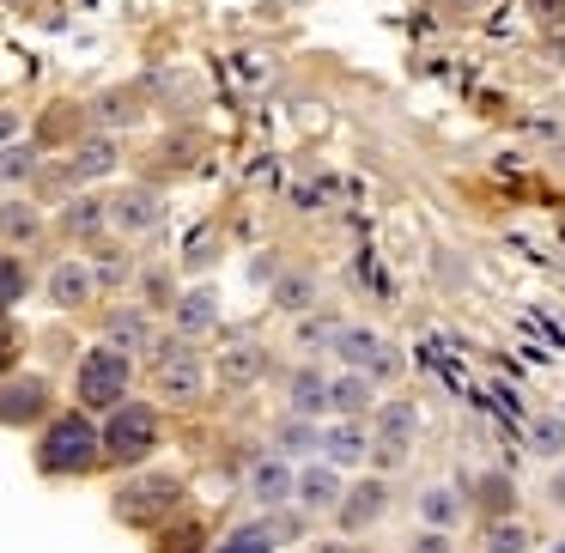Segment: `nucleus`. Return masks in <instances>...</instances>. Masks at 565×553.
<instances>
[{"label":"nucleus","mask_w":565,"mask_h":553,"mask_svg":"<svg viewBox=\"0 0 565 553\" xmlns=\"http://www.w3.org/2000/svg\"><path fill=\"white\" fill-rule=\"evenodd\" d=\"M104 450H98V426L86 420V414H61L49 432H43V444H37V462L49 468V474H79V468H92Z\"/></svg>","instance_id":"nucleus-1"},{"label":"nucleus","mask_w":565,"mask_h":553,"mask_svg":"<svg viewBox=\"0 0 565 553\" xmlns=\"http://www.w3.org/2000/svg\"><path fill=\"white\" fill-rule=\"evenodd\" d=\"M158 444V414L152 408H140V402H116V414H110V426L98 432V450L110 456V462H140L146 450Z\"/></svg>","instance_id":"nucleus-2"},{"label":"nucleus","mask_w":565,"mask_h":553,"mask_svg":"<svg viewBox=\"0 0 565 553\" xmlns=\"http://www.w3.org/2000/svg\"><path fill=\"white\" fill-rule=\"evenodd\" d=\"M128 377H134V365H128L122 347L86 353V359H79V402H86V408H116L122 389H128Z\"/></svg>","instance_id":"nucleus-3"},{"label":"nucleus","mask_w":565,"mask_h":553,"mask_svg":"<svg viewBox=\"0 0 565 553\" xmlns=\"http://www.w3.org/2000/svg\"><path fill=\"white\" fill-rule=\"evenodd\" d=\"M177 499H183V487L171 481V474H146V481H128V487L116 493V517L152 529L158 517H171V511H177Z\"/></svg>","instance_id":"nucleus-4"},{"label":"nucleus","mask_w":565,"mask_h":553,"mask_svg":"<svg viewBox=\"0 0 565 553\" xmlns=\"http://www.w3.org/2000/svg\"><path fill=\"white\" fill-rule=\"evenodd\" d=\"M201 359L189 353V341H165V347H158V389H165L171 395V402H195V395H201Z\"/></svg>","instance_id":"nucleus-5"},{"label":"nucleus","mask_w":565,"mask_h":553,"mask_svg":"<svg viewBox=\"0 0 565 553\" xmlns=\"http://www.w3.org/2000/svg\"><path fill=\"white\" fill-rule=\"evenodd\" d=\"M104 219L116 225V231H152L158 219H165V201H158L152 189H122V195H110V207H104Z\"/></svg>","instance_id":"nucleus-6"},{"label":"nucleus","mask_w":565,"mask_h":553,"mask_svg":"<svg viewBox=\"0 0 565 553\" xmlns=\"http://www.w3.org/2000/svg\"><path fill=\"white\" fill-rule=\"evenodd\" d=\"M43 408H49V383H43V377H13V383H0V420H7V426H31Z\"/></svg>","instance_id":"nucleus-7"},{"label":"nucleus","mask_w":565,"mask_h":553,"mask_svg":"<svg viewBox=\"0 0 565 553\" xmlns=\"http://www.w3.org/2000/svg\"><path fill=\"white\" fill-rule=\"evenodd\" d=\"M268 371V353H262V341H225V353H219V377H225V389H250L256 377Z\"/></svg>","instance_id":"nucleus-8"},{"label":"nucleus","mask_w":565,"mask_h":553,"mask_svg":"<svg viewBox=\"0 0 565 553\" xmlns=\"http://www.w3.org/2000/svg\"><path fill=\"white\" fill-rule=\"evenodd\" d=\"M414 432H420V408H408V402H389V408L377 414V444H383V462H401V456H408Z\"/></svg>","instance_id":"nucleus-9"},{"label":"nucleus","mask_w":565,"mask_h":553,"mask_svg":"<svg viewBox=\"0 0 565 553\" xmlns=\"http://www.w3.org/2000/svg\"><path fill=\"white\" fill-rule=\"evenodd\" d=\"M341 359L353 365V371H377V377H389L395 371V353L383 347V335H371V329H341Z\"/></svg>","instance_id":"nucleus-10"},{"label":"nucleus","mask_w":565,"mask_h":553,"mask_svg":"<svg viewBox=\"0 0 565 553\" xmlns=\"http://www.w3.org/2000/svg\"><path fill=\"white\" fill-rule=\"evenodd\" d=\"M292 493H298L310 511H329V505H341V481H335V468H322V462L298 474V481H292Z\"/></svg>","instance_id":"nucleus-11"},{"label":"nucleus","mask_w":565,"mask_h":553,"mask_svg":"<svg viewBox=\"0 0 565 553\" xmlns=\"http://www.w3.org/2000/svg\"><path fill=\"white\" fill-rule=\"evenodd\" d=\"M383 505H389V493H383L377 481H365V487H353V493L341 499V529H365V523H371V517L383 511Z\"/></svg>","instance_id":"nucleus-12"},{"label":"nucleus","mask_w":565,"mask_h":553,"mask_svg":"<svg viewBox=\"0 0 565 553\" xmlns=\"http://www.w3.org/2000/svg\"><path fill=\"white\" fill-rule=\"evenodd\" d=\"M49 298H55V304H86V298H92V268L61 262V268L49 274Z\"/></svg>","instance_id":"nucleus-13"},{"label":"nucleus","mask_w":565,"mask_h":553,"mask_svg":"<svg viewBox=\"0 0 565 553\" xmlns=\"http://www.w3.org/2000/svg\"><path fill=\"white\" fill-rule=\"evenodd\" d=\"M250 493H256L262 505H280V499L292 493V474H286V462H256V474H250Z\"/></svg>","instance_id":"nucleus-14"},{"label":"nucleus","mask_w":565,"mask_h":553,"mask_svg":"<svg viewBox=\"0 0 565 553\" xmlns=\"http://www.w3.org/2000/svg\"><path fill=\"white\" fill-rule=\"evenodd\" d=\"M213 316H219L213 292H189V298L177 304V335H201V329H213Z\"/></svg>","instance_id":"nucleus-15"},{"label":"nucleus","mask_w":565,"mask_h":553,"mask_svg":"<svg viewBox=\"0 0 565 553\" xmlns=\"http://www.w3.org/2000/svg\"><path fill=\"white\" fill-rule=\"evenodd\" d=\"M329 408L335 414H365L371 408V383L353 371V377H341V383H329Z\"/></svg>","instance_id":"nucleus-16"},{"label":"nucleus","mask_w":565,"mask_h":553,"mask_svg":"<svg viewBox=\"0 0 565 553\" xmlns=\"http://www.w3.org/2000/svg\"><path fill=\"white\" fill-rule=\"evenodd\" d=\"M116 165V146L110 140H86V152H73V177H98Z\"/></svg>","instance_id":"nucleus-17"},{"label":"nucleus","mask_w":565,"mask_h":553,"mask_svg":"<svg viewBox=\"0 0 565 553\" xmlns=\"http://www.w3.org/2000/svg\"><path fill=\"white\" fill-rule=\"evenodd\" d=\"M292 408H298V414H322V408H329V383L304 371V377L292 383Z\"/></svg>","instance_id":"nucleus-18"},{"label":"nucleus","mask_w":565,"mask_h":553,"mask_svg":"<svg viewBox=\"0 0 565 553\" xmlns=\"http://www.w3.org/2000/svg\"><path fill=\"white\" fill-rule=\"evenodd\" d=\"M110 341H116L122 353L140 347V341H146V316H140V310H116V316H110Z\"/></svg>","instance_id":"nucleus-19"},{"label":"nucleus","mask_w":565,"mask_h":553,"mask_svg":"<svg viewBox=\"0 0 565 553\" xmlns=\"http://www.w3.org/2000/svg\"><path fill=\"white\" fill-rule=\"evenodd\" d=\"M274 541H268V529L262 523H250V529H231L225 541H219V553H268Z\"/></svg>","instance_id":"nucleus-20"},{"label":"nucleus","mask_w":565,"mask_h":553,"mask_svg":"<svg viewBox=\"0 0 565 553\" xmlns=\"http://www.w3.org/2000/svg\"><path fill=\"white\" fill-rule=\"evenodd\" d=\"M274 304H280V310H310V280H304V274H286V280L274 286Z\"/></svg>","instance_id":"nucleus-21"},{"label":"nucleus","mask_w":565,"mask_h":553,"mask_svg":"<svg viewBox=\"0 0 565 553\" xmlns=\"http://www.w3.org/2000/svg\"><path fill=\"white\" fill-rule=\"evenodd\" d=\"M329 456H335V462H359V456H365L359 426H335V432H329Z\"/></svg>","instance_id":"nucleus-22"},{"label":"nucleus","mask_w":565,"mask_h":553,"mask_svg":"<svg viewBox=\"0 0 565 553\" xmlns=\"http://www.w3.org/2000/svg\"><path fill=\"white\" fill-rule=\"evenodd\" d=\"M19 292H25V268H19L13 256H0V310H13Z\"/></svg>","instance_id":"nucleus-23"},{"label":"nucleus","mask_w":565,"mask_h":553,"mask_svg":"<svg viewBox=\"0 0 565 553\" xmlns=\"http://www.w3.org/2000/svg\"><path fill=\"white\" fill-rule=\"evenodd\" d=\"M487 547H493V553H523V547H529V529H523V523H493Z\"/></svg>","instance_id":"nucleus-24"},{"label":"nucleus","mask_w":565,"mask_h":553,"mask_svg":"<svg viewBox=\"0 0 565 553\" xmlns=\"http://www.w3.org/2000/svg\"><path fill=\"white\" fill-rule=\"evenodd\" d=\"M0 231H7V237H31L37 231V213L31 207H0Z\"/></svg>","instance_id":"nucleus-25"},{"label":"nucleus","mask_w":565,"mask_h":553,"mask_svg":"<svg viewBox=\"0 0 565 553\" xmlns=\"http://www.w3.org/2000/svg\"><path fill=\"white\" fill-rule=\"evenodd\" d=\"M359 280H365V286H371V292H377V298H395V292H389V274H383V268H377V256H371V250H365V256H359Z\"/></svg>","instance_id":"nucleus-26"},{"label":"nucleus","mask_w":565,"mask_h":553,"mask_svg":"<svg viewBox=\"0 0 565 553\" xmlns=\"http://www.w3.org/2000/svg\"><path fill=\"white\" fill-rule=\"evenodd\" d=\"M67 225H73V231H98V225H104V207H98V201H79V207H67Z\"/></svg>","instance_id":"nucleus-27"},{"label":"nucleus","mask_w":565,"mask_h":553,"mask_svg":"<svg viewBox=\"0 0 565 553\" xmlns=\"http://www.w3.org/2000/svg\"><path fill=\"white\" fill-rule=\"evenodd\" d=\"M505 499H511V481H505V474H487V481H480V505L505 511Z\"/></svg>","instance_id":"nucleus-28"},{"label":"nucleus","mask_w":565,"mask_h":553,"mask_svg":"<svg viewBox=\"0 0 565 553\" xmlns=\"http://www.w3.org/2000/svg\"><path fill=\"white\" fill-rule=\"evenodd\" d=\"M37 165V152L31 146H19V152H0V177H25Z\"/></svg>","instance_id":"nucleus-29"},{"label":"nucleus","mask_w":565,"mask_h":553,"mask_svg":"<svg viewBox=\"0 0 565 553\" xmlns=\"http://www.w3.org/2000/svg\"><path fill=\"white\" fill-rule=\"evenodd\" d=\"M420 511H426L432 523H450V517H456V499H450V493H426V499H420Z\"/></svg>","instance_id":"nucleus-30"},{"label":"nucleus","mask_w":565,"mask_h":553,"mask_svg":"<svg viewBox=\"0 0 565 553\" xmlns=\"http://www.w3.org/2000/svg\"><path fill=\"white\" fill-rule=\"evenodd\" d=\"M559 444H565V426H559V420H541V426H535V450H547V456H553Z\"/></svg>","instance_id":"nucleus-31"},{"label":"nucleus","mask_w":565,"mask_h":553,"mask_svg":"<svg viewBox=\"0 0 565 553\" xmlns=\"http://www.w3.org/2000/svg\"><path fill=\"white\" fill-rule=\"evenodd\" d=\"M335 335H341V323H329V316H322V323H304L298 341H304V347H322V341H335Z\"/></svg>","instance_id":"nucleus-32"},{"label":"nucleus","mask_w":565,"mask_h":553,"mask_svg":"<svg viewBox=\"0 0 565 553\" xmlns=\"http://www.w3.org/2000/svg\"><path fill=\"white\" fill-rule=\"evenodd\" d=\"M280 444H286V450H310V444H316V432H310L304 420H292V426L280 432Z\"/></svg>","instance_id":"nucleus-33"},{"label":"nucleus","mask_w":565,"mask_h":553,"mask_svg":"<svg viewBox=\"0 0 565 553\" xmlns=\"http://www.w3.org/2000/svg\"><path fill=\"white\" fill-rule=\"evenodd\" d=\"M268 541H298V517H274L268 523Z\"/></svg>","instance_id":"nucleus-34"},{"label":"nucleus","mask_w":565,"mask_h":553,"mask_svg":"<svg viewBox=\"0 0 565 553\" xmlns=\"http://www.w3.org/2000/svg\"><path fill=\"white\" fill-rule=\"evenodd\" d=\"M146 298H152V304H165V298H177V292H171L165 274H146Z\"/></svg>","instance_id":"nucleus-35"},{"label":"nucleus","mask_w":565,"mask_h":553,"mask_svg":"<svg viewBox=\"0 0 565 553\" xmlns=\"http://www.w3.org/2000/svg\"><path fill=\"white\" fill-rule=\"evenodd\" d=\"M535 19H541V25H559V19H565V0H535Z\"/></svg>","instance_id":"nucleus-36"},{"label":"nucleus","mask_w":565,"mask_h":553,"mask_svg":"<svg viewBox=\"0 0 565 553\" xmlns=\"http://www.w3.org/2000/svg\"><path fill=\"white\" fill-rule=\"evenodd\" d=\"M189 262H213V237L195 231V244H189Z\"/></svg>","instance_id":"nucleus-37"},{"label":"nucleus","mask_w":565,"mask_h":553,"mask_svg":"<svg viewBox=\"0 0 565 553\" xmlns=\"http://www.w3.org/2000/svg\"><path fill=\"white\" fill-rule=\"evenodd\" d=\"M19 359V341H13V329H0V371H7Z\"/></svg>","instance_id":"nucleus-38"},{"label":"nucleus","mask_w":565,"mask_h":553,"mask_svg":"<svg viewBox=\"0 0 565 553\" xmlns=\"http://www.w3.org/2000/svg\"><path fill=\"white\" fill-rule=\"evenodd\" d=\"M165 553H195V529H177V535L165 541Z\"/></svg>","instance_id":"nucleus-39"},{"label":"nucleus","mask_w":565,"mask_h":553,"mask_svg":"<svg viewBox=\"0 0 565 553\" xmlns=\"http://www.w3.org/2000/svg\"><path fill=\"white\" fill-rule=\"evenodd\" d=\"M414 553H450V541H444V535H420Z\"/></svg>","instance_id":"nucleus-40"},{"label":"nucleus","mask_w":565,"mask_h":553,"mask_svg":"<svg viewBox=\"0 0 565 553\" xmlns=\"http://www.w3.org/2000/svg\"><path fill=\"white\" fill-rule=\"evenodd\" d=\"M13 134H19V116H13V110H0V140H13Z\"/></svg>","instance_id":"nucleus-41"},{"label":"nucleus","mask_w":565,"mask_h":553,"mask_svg":"<svg viewBox=\"0 0 565 553\" xmlns=\"http://www.w3.org/2000/svg\"><path fill=\"white\" fill-rule=\"evenodd\" d=\"M547 493H553V505H565V474H553V481H547Z\"/></svg>","instance_id":"nucleus-42"},{"label":"nucleus","mask_w":565,"mask_h":553,"mask_svg":"<svg viewBox=\"0 0 565 553\" xmlns=\"http://www.w3.org/2000/svg\"><path fill=\"white\" fill-rule=\"evenodd\" d=\"M316 553H347V547H335V541H329V547H316Z\"/></svg>","instance_id":"nucleus-43"},{"label":"nucleus","mask_w":565,"mask_h":553,"mask_svg":"<svg viewBox=\"0 0 565 553\" xmlns=\"http://www.w3.org/2000/svg\"><path fill=\"white\" fill-rule=\"evenodd\" d=\"M553 553H565V541H559V547H553Z\"/></svg>","instance_id":"nucleus-44"}]
</instances>
